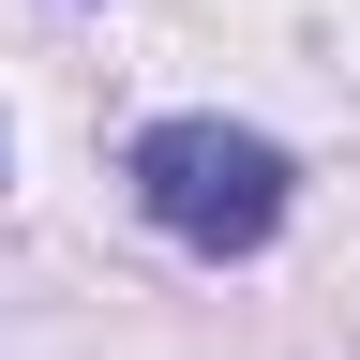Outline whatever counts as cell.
Returning <instances> with one entry per match:
<instances>
[{
	"label": "cell",
	"mask_w": 360,
	"mask_h": 360,
	"mask_svg": "<svg viewBox=\"0 0 360 360\" xmlns=\"http://www.w3.org/2000/svg\"><path fill=\"white\" fill-rule=\"evenodd\" d=\"M120 180H135V210H150L180 255H270L285 210H300V165L270 150L255 120H210V105L150 120V135L120 150Z\"/></svg>",
	"instance_id": "6da1fadb"
}]
</instances>
